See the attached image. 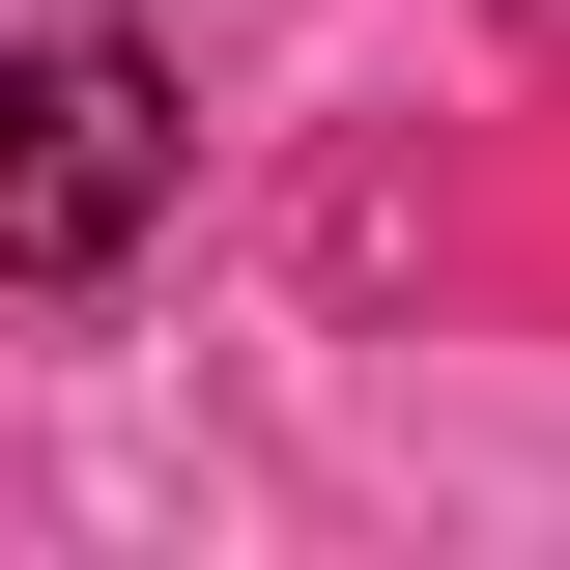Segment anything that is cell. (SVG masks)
I'll use <instances>...</instances> for the list:
<instances>
[{
	"label": "cell",
	"instance_id": "6da1fadb",
	"mask_svg": "<svg viewBox=\"0 0 570 570\" xmlns=\"http://www.w3.org/2000/svg\"><path fill=\"white\" fill-rule=\"evenodd\" d=\"M171 171H200L171 29H115V0L0 29V285H115L142 228H171Z\"/></svg>",
	"mask_w": 570,
	"mask_h": 570
}]
</instances>
